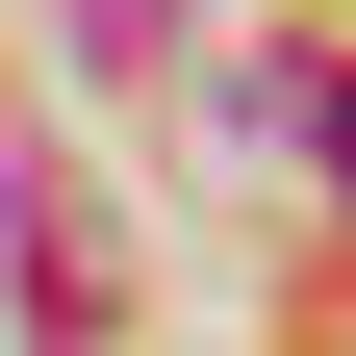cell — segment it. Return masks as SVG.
<instances>
[{"instance_id": "6da1fadb", "label": "cell", "mask_w": 356, "mask_h": 356, "mask_svg": "<svg viewBox=\"0 0 356 356\" xmlns=\"http://www.w3.org/2000/svg\"><path fill=\"white\" fill-rule=\"evenodd\" d=\"M305 102H331V178H356V76H305Z\"/></svg>"}]
</instances>
